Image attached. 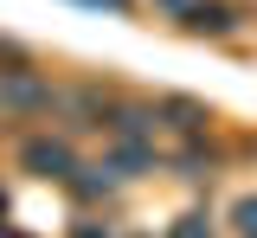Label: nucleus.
I'll return each mask as SVG.
<instances>
[{
  "label": "nucleus",
  "instance_id": "obj_10",
  "mask_svg": "<svg viewBox=\"0 0 257 238\" xmlns=\"http://www.w3.org/2000/svg\"><path fill=\"white\" fill-rule=\"evenodd\" d=\"M13 71H39V65H32V52L20 39H0V77H13Z\"/></svg>",
  "mask_w": 257,
  "mask_h": 238
},
{
  "label": "nucleus",
  "instance_id": "obj_9",
  "mask_svg": "<svg viewBox=\"0 0 257 238\" xmlns=\"http://www.w3.org/2000/svg\"><path fill=\"white\" fill-rule=\"evenodd\" d=\"M225 225L238 238H257V193H244V200H231V212H225Z\"/></svg>",
  "mask_w": 257,
  "mask_h": 238
},
{
  "label": "nucleus",
  "instance_id": "obj_4",
  "mask_svg": "<svg viewBox=\"0 0 257 238\" xmlns=\"http://www.w3.org/2000/svg\"><path fill=\"white\" fill-rule=\"evenodd\" d=\"M180 26L212 33V39H231V33H244V7H238V0H187Z\"/></svg>",
  "mask_w": 257,
  "mask_h": 238
},
{
  "label": "nucleus",
  "instance_id": "obj_1",
  "mask_svg": "<svg viewBox=\"0 0 257 238\" xmlns=\"http://www.w3.org/2000/svg\"><path fill=\"white\" fill-rule=\"evenodd\" d=\"M58 109H64V84H52L45 71H13V77H0V116H13V123L52 116V123H58Z\"/></svg>",
  "mask_w": 257,
  "mask_h": 238
},
{
  "label": "nucleus",
  "instance_id": "obj_11",
  "mask_svg": "<svg viewBox=\"0 0 257 238\" xmlns=\"http://www.w3.org/2000/svg\"><path fill=\"white\" fill-rule=\"evenodd\" d=\"M71 238H109V225H96V219H84V225H77Z\"/></svg>",
  "mask_w": 257,
  "mask_h": 238
},
{
  "label": "nucleus",
  "instance_id": "obj_8",
  "mask_svg": "<svg viewBox=\"0 0 257 238\" xmlns=\"http://www.w3.org/2000/svg\"><path fill=\"white\" fill-rule=\"evenodd\" d=\"M167 238H219V219H212V212H180Z\"/></svg>",
  "mask_w": 257,
  "mask_h": 238
},
{
  "label": "nucleus",
  "instance_id": "obj_12",
  "mask_svg": "<svg viewBox=\"0 0 257 238\" xmlns=\"http://www.w3.org/2000/svg\"><path fill=\"white\" fill-rule=\"evenodd\" d=\"M0 238H20V232H13V225H0Z\"/></svg>",
  "mask_w": 257,
  "mask_h": 238
},
{
  "label": "nucleus",
  "instance_id": "obj_3",
  "mask_svg": "<svg viewBox=\"0 0 257 238\" xmlns=\"http://www.w3.org/2000/svg\"><path fill=\"white\" fill-rule=\"evenodd\" d=\"M103 136H116V142H155V136H161L155 103H142V97H116V109L103 116Z\"/></svg>",
  "mask_w": 257,
  "mask_h": 238
},
{
  "label": "nucleus",
  "instance_id": "obj_6",
  "mask_svg": "<svg viewBox=\"0 0 257 238\" xmlns=\"http://www.w3.org/2000/svg\"><path fill=\"white\" fill-rule=\"evenodd\" d=\"M103 168L116 174V180H135V174H161V168H167V155H161L155 142H116Z\"/></svg>",
  "mask_w": 257,
  "mask_h": 238
},
{
  "label": "nucleus",
  "instance_id": "obj_2",
  "mask_svg": "<svg viewBox=\"0 0 257 238\" xmlns=\"http://www.w3.org/2000/svg\"><path fill=\"white\" fill-rule=\"evenodd\" d=\"M20 168L39 174V180H58V187H64L71 174L84 168V155L71 148V136H64V129H58V136L45 129V136H26V142H20Z\"/></svg>",
  "mask_w": 257,
  "mask_h": 238
},
{
  "label": "nucleus",
  "instance_id": "obj_7",
  "mask_svg": "<svg viewBox=\"0 0 257 238\" xmlns=\"http://www.w3.org/2000/svg\"><path fill=\"white\" fill-rule=\"evenodd\" d=\"M167 168L180 174V180H206V187H212V180H219V148H206V136H199V142H187V148H174Z\"/></svg>",
  "mask_w": 257,
  "mask_h": 238
},
{
  "label": "nucleus",
  "instance_id": "obj_5",
  "mask_svg": "<svg viewBox=\"0 0 257 238\" xmlns=\"http://www.w3.org/2000/svg\"><path fill=\"white\" fill-rule=\"evenodd\" d=\"M155 116H161V129L180 136V142H199L206 129H212V109L193 103V97H155Z\"/></svg>",
  "mask_w": 257,
  "mask_h": 238
}]
</instances>
